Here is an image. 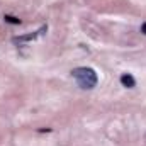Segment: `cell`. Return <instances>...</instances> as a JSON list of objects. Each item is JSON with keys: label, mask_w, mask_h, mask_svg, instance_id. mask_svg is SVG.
Here are the masks:
<instances>
[{"label": "cell", "mask_w": 146, "mask_h": 146, "mask_svg": "<svg viewBox=\"0 0 146 146\" xmlns=\"http://www.w3.org/2000/svg\"><path fill=\"white\" fill-rule=\"evenodd\" d=\"M72 76L76 80V83L80 85V88H85V90H90L97 85L99 78H97V73L94 68H87V66H82V68H75L72 72Z\"/></svg>", "instance_id": "1"}, {"label": "cell", "mask_w": 146, "mask_h": 146, "mask_svg": "<svg viewBox=\"0 0 146 146\" xmlns=\"http://www.w3.org/2000/svg\"><path fill=\"white\" fill-rule=\"evenodd\" d=\"M48 31V26H42L39 31H36V33H29V34H22V36H15L12 41L14 42H27V41H33V39H36L39 34H42V33H46Z\"/></svg>", "instance_id": "2"}, {"label": "cell", "mask_w": 146, "mask_h": 146, "mask_svg": "<svg viewBox=\"0 0 146 146\" xmlns=\"http://www.w3.org/2000/svg\"><path fill=\"white\" fill-rule=\"evenodd\" d=\"M121 83H122L124 87H127V88H133V87L136 85V80H134L133 75H129V73H122V75H121Z\"/></svg>", "instance_id": "3"}, {"label": "cell", "mask_w": 146, "mask_h": 146, "mask_svg": "<svg viewBox=\"0 0 146 146\" xmlns=\"http://www.w3.org/2000/svg\"><path fill=\"white\" fill-rule=\"evenodd\" d=\"M7 22H10V24H21V19H17V17H12V15H5L3 17Z\"/></svg>", "instance_id": "4"}, {"label": "cell", "mask_w": 146, "mask_h": 146, "mask_svg": "<svg viewBox=\"0 0 146 146\" xmlns=\"http://www.w3.org/2000/svg\"><path fill=\"white\" fill-rule=\"evenodd\" d=\"M141 31H143V33H145V34H146V22H145V24H143V26H141Z\"/></svg>", "instance_id": "5"}]
</instances>
